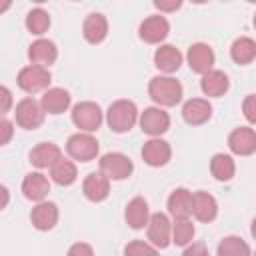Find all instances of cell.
I'll list each match as a JSON object with an SVG mask.
<instances>
[{
	"label": "cell",
	"mask_w": 256,
	"mask_h": 256,
	"mask_svg": "<svg viewBox=\"0 0 256 256\" xmlns=\"http://www.w3.org/2000/svg\"><path fill=\"white\" fill-rule=\"evenodd\" d=\"M148 94L160 106H176L182 100V84L172 76H154L148 84Z\"/></svg>",
	"instance_id": "obj_1"
},
{
	"label": "cell",
	"mask_w": 256,
	"mask_h": 256,
	"mask_svg": "<svg viewBox=\"0 0 256 256\" xmlns=\"http://www.w3.org/2000/svg\"><path fill=\"white\" fill-rule=\"evenodd\" d=\"M138 120V110L136 104L132 100H116L114 104H110L108 112H106V122L110 126V130L122 134L128 132Z\"/></svg>",
	"instance_id": "obj_2"
},
{
	"label": "cell",
	"mask_w": 256,
	"mask_h": 256,
	"mask_svg": "<svg viewBox=\"0 0 256 256\" xmlns=\"http://www.w3.org/2000/svg\"><path fill=\"white\" fill-rule=\"evenodd\" d=\"M66 152L74 160L90 162L98 156V140L92 134H86V132L72 134L66 142Z\"/></svg>",
	"instance_id": "obj_3"
},
{
	"label": "cell",
	"mask_w": 256,
	"mask_h": 256,
	"mask_svg": "<svg viewBox=\"0 0 256 256\" xmlns=\"http://www.w3.org/2000/svg\"><path fill=\"white\" fill-rule=\"evenodd\" d=\"M72 122L82 132L90 134L100 128L102 124V110L94 102H80L72 108Z\"/></svg>",
	"instance_id": "obj_4"
},
{
	"label": "cell",
	"mask_w": 256,
	"mask_h": 256,
	"mask_svg": "<svg viewBox=\"0 0 256 256\" xmlns=\"http://www.w3.org/2000/svg\"><path fill=\"white\" fill-rule=\"evenodd\" d=\"M134 170V164L128 156L120 152H108L100 158V172L108 180H126Z\"/></svg>",
	"instance_id": "obj_5"
},
{
	"label": "cell",
	"mask_w": 256,
	"mask_h": 256,
	"mask_svg": "<svg viewBox=\"0 0 256 256\" xmlns=\"http://www.w3.org/2000/svg\"><path fill=\"white\" fill-rule=\"evenodd\" d=\"M48 84H50V72L44 66L30 64L18 72V86L28 94L40 92V90L48 88Z\"/></svg>",
	"instance_id": "obj_6"
},
{
	"label": "cell",
	"mask_w": 256,
	"mask_h": 256,
	"mask_svg": "<svg viewBox=\"0 0 256 256\" xmlns=\"http://www.w3.org/2000/svg\"><path fill=\"white\" fill-rule=\"evenodd\" d=\"M16 124L24 130H36L44 122V108L34 98H24L16 104Z\"/></svg>",
	"instance_id": "obj_7"
},
{
	"label": "cell",
	"mask_w": 256,
	"mask_h": 256,
	"mask_svg": "<svg viewBox=\"0 0 256 256\" xmlns=\"http://www.w3.org/2000/svg\"><path fill=\"white\" fill-rule=\"evenodd\" d=\"M140 128L150 136H160L170 128V116L162 108L150 106L140 114Z\"/></svg>",
	"instance_id": "obj_8"
},
{
	"label": "cell",
	"mask_w": 256,
	"mask_h": 256,
	"mask_svg": "<svg viewBox=\"0 0 256 256\" xmlns=\"http://www.w3.org/2000/svg\"><path fill=\"white\" fill-rule=\"evenodd\" d=\"M168 32H170V24L164 16H148L138 28V36L148 44L162 42L168 36Z\"/></svg>",
	"instance_id": "obj_9"
},
{
	"label": "cell",
	"mask_w": 256,
	"mask_h": 256,
	"mask_svg": "<svg viewBox=\"0 0 256 256\" xmlns=\"http://www.w3.org/2000/svg\"><path fill=\"white\" fill-rule=\"evenodd\" d=\"M188 66L192 68V72H198V74H206L212 70L214 66V52L208 44L204 42H196L188 48Z\"/></svg>",
	"instance_id": "obj_10"
},
{
	"label": "cell",
	"mask_w": 256,
	"mask_h": 256,
	"mask_svg": "<svg viewBox=\"0 0 256 256\" xmlns=\"http://www.w3.org/2000/svg\"><path fill=\"white\" fill-rule=\"evenodd\" d=\"M228 148L238 156H250L256 152V132L252 128L240 126L230 132L228 136Z\"/></svg>",
	"instance_id": "obj_11"
},
{
	"label": "cell",
	"mask_w": 256,
	"mask_h": 256,
	"mask_svg": "<svg viewBox=\"0 0 256 256\" xmlns=\"http://www.w3.org/2000/svg\"><path fill=\"white\" fill-rule=\"evenodd\" d=\"M170 156H172V150L166 140L152 138V140L144 142V146H142V158L148 166H154V168L164 166V164H168Z\"/></svg>",
	"instance_id": "obj_12"
},
{
	"label": "cell",
	"mask_w": 256,
	"mask_h": 256,
	"mask_svg": "<svg viewBox=\"0 0 256 256\" xmlns=\"http://www.w3.org/2000/svg\"><path fill=\"white\" fill-rule=\"evenodd\" d=\"M170 234H172V226L168 222V216L162 212L152 214L148 222V240L156 248H166L170 244Z\"/></svg>",
	"instance_id": "obj_13"
},
{
	"label": "cell",
	"mask_w": 256,
	"mask_h": 256,
	"mask_svg": "<svg viewBox=\"0 0 256 256\" xmlns=\"http://www.w3.org/2000/svg\"><path fill=\"white\" fill-rule=\"evenodd\" d=\"M212 116V106L204 98H192L182 106V118L190 126H200Z\"/></svg>",
	"instance_id": "obj_14"
},
{
	"label": "cell",
	"mask_w": 256,
	"mask_h": 256,
	"mask_svg": "<svg viewBox=\"0 0 256 256\" xmlns=\"http://www.w3.org/2000/svg\"><path fill=\"white\" fill-rule=\"evenodd\" d=\"M62 160V150L54 142H40L30 150V164L36 168H52Z\"/></svg>",
	"instance_id": "obj_15"
},
{
	"label": "cell",
	"mask_w": 256,
	"mask_h": 256,
	"mask_svg": "<svg viewBox=\"0 0 256 256\" xmlns=\"http://www.w3.org/2000/svg\"><path fill=\"white\" fill-rule=\"evenodd\" d=\"M28 58H30L32 64L48 68V66L54 64L56 58H58L56 44L50 42V40H46V38H40V40H36V42L30 44V48H28Z\"/></svg>",
	"instance_id": "obj_16"
},
{
	"label": "cell",
	"mask_w": 256,
	"mask_h": 256,
	"mask_svg": "<svg viewBox=\"0 0 256 256\" xmlns=\"http://www.w3.org/2000/svg\"><path fill=\"white\" fill-rule=\"evenodd\" d=\"M192 214L200 222H212L218 214V204H216L214 196H210L204 190L194 192L192 194Z\"/></svg>",
	"instance_id": "obj_17"
},
{
	"label": "cell",
	"mask_w": 256,
	"mask_h": 256,
	"mask_svg": "<svg viewBox=\"0 0 256 256\" xmlns=\"http://www.w3.org/2000/svg\"><path fill=\"white\" fill-rule=\"evenodd\" d=\"M82 34L86 38V42L90 44H100L106 34H108V20L104 14L100 12H92L86 16L84 20V26H82Z\"/></svg>",
	"instance_id": "obj_18"
},
{
	"label": "cell",
	"mask_w": 256,
	"mask_h": 256,
	"mask_svg": "<svg viewBox=\"0 0 256 256\" xmlns=\"http://www.w3.org/2000/svg\"><path fill=\"white\" fill-rule=\"evenodd\" d=\"M22 192L28 200L44 202L46 194L50 192V182L42 172H30L22 182Z\"/></svg>",
	"instance_id": "obj_19"
},
{
	"label": "cell",
	"mask_w": 256,
	"mask_h": 256,
	"mask_svg": "<svg viewBox=\"0 0 256 256\" xmlns=\"http://www.w3.org/2000/svg\"><path fill=\"white\" fill-rule=\"evenodd\" d=\"M30 220H32L34 228H38V230H52L58 222L56 204L54 202H38L30 212Z\"/></svg>",
	"instance_id": "obj_20"
},
{
	"label": "cell",
	"mask_w": 256,
	"mask_h": 256,
	"mask_svg": "<svg viewBox=\"0 0 256 256\" xmlns=\"http://www.w3.org/2000/svg\"><path fill=\"white\" fill-rule=\"evenodd\" d=\"M82 190H84V196L88 200L102 202L110 192V180L102 172H92V174L86 176V180L82 184Z\"/></svg>",
	"instance_id": "obj_21"
},
{
	"label": "cell",
	"mask_w": 256,
	"mask_h": 256,
	"mask_svg": "<svg viewBox=\"0 0 256 256\" xmlns=\"http://www.w3.org/2000/svg\"><path fill=\"white\" fill-rule=\"evenodd\" d=\"M154 64L158 70L166 72V74H172L180 68L182 64V54L178 48H174L172 44H162L156 52H154Z\"/></svg>",
	"instance_id": "obj_22"
},
{
	"label": "cell",
	"mask_w": 256,
	"mask_h": 256,
	"mask_svg": "<svg viewBox=\"0 0 256 256\" xmlns=\"http://www.w3.org/2000/svg\"><path fill=\"white\" fill-rule=\"evenodd\" d=\"M124 218H126L128 226H130V228H134V230H140V228L148 226V222H150L148 202H146L144 198H140V196L132 198V200L128 202V206H126Z\"/></svg>",
	"instance_id": "obj_23"
},
{
	"label": "cell",
	"mask_w": 256,
	"mask_h": 256,
	"mask_svg": "<svg viewBox=\"0 0 256 256\" xmlns=\"http://www.w3.org/2000/svg\"><path fill=\"white\" fill-rule=\"evenodd\" d=\"M230 82H228V76L222 72V70H210L206 74H202V80H200V88L206 96H212V98H218L222 96L226 90H228Z\"/></svg>",
	"instance_id": "obj_24"
},
{
	"label": "cell",
	"mask_w": 256,
	"mask_h": 256,
	"mask_svg": "<svg viewBox=\"0 0 256 256\" xmlns=\"http://www.w3.org/2000/svg\"><path fill=\"white\" fill-rule=\"evenodd\" d=\"M40 104L48 114H62L70 106V94L64 88H50L44 92Z\"/></svg>",
	"instance_id": "obj_25"
},
{
	"label": "cell",
	"mask_w": 256,
	"mask_h": 256,
	"mask_svg": "<svg viewBox=\"0 0 256 256\" xmlns=\"http://www.w3.org/2000/svg\"><path fill=\"white\" fill-rule=\"evenodd\" d=\"M168 212L174 218H188L192 214V192L186 188H176L168 198Z\"/></svg>",
	"instance_id": "obj_26"
},
{
	"label": "cell",
	"mask_w": 256,
	"mask_h": 256,
	"mask_svg": "<svg viewBox=\"0 0 256 256\" xmlns=\"http://www.w3.org/2000/svg\"><path fill=\"white\" fill-rule=\"evenodd\" d=\"M230 56L236 64H250L256 58V42L248 36H240L230 46Z\"/></svg>",
	"instance_id": "obj_27"
},
{
	"label": "cell",
	"mask_w": 256,
	"mask_h": 256,
	"mask_svg": "<svg viewBox=\"0 0 256 256\" xmlns=\"http://www.w3.org/2000/svg\"><path fill=\"white\" fill-rule=\"evenodd\" d=\"M210 172H212V176L216 180L228 182L234 176V172H236L234 160L228 154H214L212 160H210Z\"/></svg>",
	"instance_id": "obj_28"
},
{
	"label": "cell",
	"mask_w": 256,
	"mask_h": 256,
	"mask_svg": "<svg viewBox=\"0 0 256 256\" xmlns=\"http://www.w3.org/2000/svg\"><path fill=\"white\" fill-rule=\"evenodd\" d=\"M76 176H78V172H76V166H74V162H70V160H58L52 168H50V178L56 182V184H60V186H70L74 180H76Z\"/></svg>",
	"instance_id": "obj_29"
},
{
	"label": "cell",
	"mask_w": 256,
	"mask_h": 256,
	"mask_svg": "<svg viewBox=\"0 0 256 256\" xmlns=\"http://www.w3.org/2000/svg\"><path fill=\"white\" fill-rule=\"evenodd\" d=\"M194 238V224L190 218H174L172 224V242L176 246H188Z\"/></svg>",
	"instance_id": "obj_30"
},
{
	"label": "cell",
	"mask_w": 256,
	"mask_h": 256,
	"mask_svg": "<svg viewBox=\"0 0 256 256\" xmlns=\"http://www.w3.org/2000/svg\"><path fill=\"white\" fill-rule=\"evenodd\" d=\"M218 256H250V246L240 236H226L218 244Z\"/></svg>",
	"instance_id": "obj_31"
},
{
	"label": "cell",
	"mask_w": 256,
	"mask_h": 256,
	"mask_svg": "<svg viewBox=\"0 0 256 256\" xmlns=\"http://www.w3.org/2000/svg\"><path fill=\"white\" fill-rule=\"evenodd\" d=\"M48 26H50V16H48V12L44 8H32L28 12V16H26V28L32 34L40 36V34H44L48 30Z\"/></svg>",
	"instance_id": "obj_32"
},
{
	"label": "cell",
	"mask_w": 256,
	"mask_h": 256,
	"mask_svg": "<svg viewBox=\"0 0 256 256\" xmlns=\"http://www.w3.org/2000/svg\"><path fill=\"white\" fill-rule=\"evenodd\" d=\"M124 256H158V250L142 240H132L124 248Z\"/></svg>",
	"instance_id": "obj_33"
},
{
	"label": "cell",
	"mask_w": 256,
	"mask_h": 256,
	"mask_svg": "<svg viewBox=\"0 0 256 256\" xmlns=\"http://www.w3.org/2000/svg\"><path fill=\"white\" fill-rule=\"evenodd\" d=\"M242 112L250 124H256V94H248L242 102Z\"/></svg>",
	"instance_id": "obj_34"
},
{
	"label": "cell",
	"mask_w": 256,
	"mask_h": 256,
	"mask_svg": "<svg viewBox=\"0 0 256 256\" xmlns=\"http://www.w3.org/2000/svg\"><path fill=\"white\" fill-rule=\"evenodd\" d=\"M68 256H94V252H92V246H90V244H86V242H76V244L70 246Z\"/></svg>",
	"instance_id": "obj_35"
},
{
	"label": "cell",
	"mask_w": 256,
	"mask_h": 256,
	"mask_svg": "<svg viewBox=\"0 0 256 256\" xmlns=\"http://www.w3.org/2000/svg\"><path fill=\"white\" fill-rule=\"evenodd\" d=\"M182 256H210V254H208V250H206V246L202 242H196V244L186 246Z\"/></svg>",
	"instance_id": "obj_36"
},
{
	"label": "cell",
	"mask_w": 256,
	"mask_h": 256,
	"mask_svg": "<svg viewBox=\"0 0 256 256\" xmlns=\"http://www.w3.org/2000/svg\"><path fill=\"white\" fill-rule=\"evenodd\" d=\"M0 132H2V136H0V144H8L10 138H12V132H14V130H12V122L4 118V120L0 122Z\"/></svg>",
	"instance_id": "obj_37"
},
{
	"label": "cell",
	"mask_w": 256,
	"mask_h": 256,
	"mask_svg": "<svg viewBox=\"0 0 256 256\" xmlns=\"http://www.w3.org/2000/svg\"><path fill=\"white\" fill-rule=\"evenodd\" d=\"M154 6L160 10V12H172V10H178L182 6L180 0H172V2H162V0H156Z\"/></svg>",
	"instance_id": "obj_38"
},
{
	"label": "cell",
	"mask_w": 256,
	"mask_h": 256,
	"mask_svg": "<svg viewBox=\"0 0 256 256\" xmlns=\"http://www.w3.org/2000/svg\"><path fill=\"white\" fill-rule=\"evenodd\" d=\"M0 100H2L0 110L6 114V112L10 110V104H12V94H10V90H8L6 86H2V88H0Z\"/></svg>",
	"instance_id": "obj_39"
},
{
	"label": "cell",
	"mask_w": 256,
	"mask_h": 256,
	"mask_svg": "<svg viewBox=\"0 0 256 256\" xmlns=\"http://www.w3.org/2000/svg\"><path fill=\"white\" fill-rule=\"evenodd\" d=\"M250 234H252V238L256 240V218L252 220V226H250Z\"/></svg>",
	"instance_id": "obj_40"
},
{
	"label": "cell",
	"mask_w": 256,
	"mask_h": 256,
	"mask_svg": "<svg viewBox=\"0 0 256 256\" xmlns=\"http://www.w3.org/2000/svg\"><path fill=\"white\" fill-rule=\"evenodd\" d=\"M254 28H256V14H254Z\"/></svg>",
	"instance_id": "obj_41"
}]
</instances>
